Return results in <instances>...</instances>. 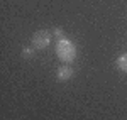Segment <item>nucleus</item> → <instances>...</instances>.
<instances>
[{"label": "nucleus", "mask_w": 127, "mask_h": 120, "mask_svg": "<svg viewBox=\"0 0 127 120\" xmlns=\"http://www.w3.org/2000/svg\"><path fill=\"white\" fill-rule=\"evenodd\" d=\"M32 54H34V48H24L22 49V56L24 58H32Z\"/></svg>", "instance_id": "39448f33"}, {"label": "nucleus", "mask_w": 127, "mask_h": 120, "mask_svg": "<svg viewBox=\"0 0 127 120\" xmlns=\"http://www.w3.org/2000/svg\"><path fill=\"white\" fill-rule=\"evenodd\" d=\"M73 74H75V71H73V68H71V64H61L58 70H56V78H58L59 81H68L73 78Z\"/></svg>", "instance_id": "7ed1b4c3"}, {"label": "nucleus", "mask_w": 127, "mask_h": 120, "mask_svg": "<svg viewBox=\"0 0 127 120\" xmlns=\"http://www.w3.org/2000/svg\"><path fill=\"white\" fill-rule=\"evenodd\" d=\"M51 34L53 32L44 30V29L34 32V36H32V48L34 49H46L51 44Z\"/></svg>", "instance_id": "f03ea898"}, {"label": "nucleus", "mask_w": 127, "mask_h": 120, "mask_svg": "<svg viewBox=\"0 0 127 120\" xmlns=\"http://www.w3.org/2000/svg\"><path fill=\"white\" fill-rule=\"evenodd\" d=\"M53 34H54L56 37H59V39L64 37V34H63V29H61V27H54V29H53Z\"/></svg>", "instance_id": "423d86ee"}, {"label": "nucleus", "mask_w": 127, "mask_h": 120, "mask_svg": "<svg viewBox=\"0 0 127 120\" xmlns=\"http://www.w3.org/2000/svg\"><path fill=\"white\" fill-rule=\"evenodd\" d=\"M115 64H117V68L120 71H124V73H127V52H124V54H120L117 59H115Z\"/></svg>", "instance_id": "20e7f679"}, {"label": "nucleus", "mask_w": 127, "mask_h": 120, "mask_svg": "<svg viewBox=\"0 0 127 120\" xmlns=\"http://www.w3.org/2000/svg\"><path fill=\"white\" fill-rule=\"evenodd\" d=\"M56 56L59 61H63L64 64H71L76 58V46L73 41L68 37H61L56 42Z\"/></svg>", "instance_id": "f257e3e1"}]
</instances>
